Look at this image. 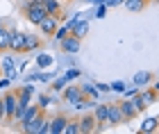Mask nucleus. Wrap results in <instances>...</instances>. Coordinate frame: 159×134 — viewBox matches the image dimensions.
Returning a JSON list of instances; mask_svg holds the SVG:
<instances>
[{"label":"nucleus","instance_id":"39448f33","mask_svg":"<svg viewBox=\"0 0 159 134\" xmlns=\"http://www.w3.org/2000/svg\"><path fill=\"white\" fill-rule=\"evenodd\" d=\"M37 27L41 30V34H50V37H52L55 30L59 27V18H57V16H50V14H46V16L39 20V25H37Z\"/></svg>","mask_w":159,"mask_h":134},{"label":"nucleus","instance_id":"f704fd0d","mask_svg":"<svg viewBox=\"0 0 159 134\" xmlns=\"http://www.w3.org/2000/svg\"><path fill=\"white\" fill-rule=\"evenodd\" d=\"M9 84H11V80H9V77H0V89L9 87Z\"/></svg>","mask_w":159,"mask_h":134},{"label":"nucleus","instance_id":"e433bc0d","mask_svg":"<svg viewBox=\"0 0 159 134\" xmlns=\"http://www.w3.org/2000/svg\"><path fill=\"white\" fill-rule=\"evenodd\" d=\"M89 2H91V5H105L107 0H89Z\"/></svg>","mask_w":159,"mask_h":134},{"label":"nucleus","instance_id":"20e7f679","mask_svg":"<svg viewBox=\"0 0 159 134\" xmlns=\"http://www.w3.org/2000/svg\"><path fill=\"white\" fill-rule=\"evenodd\" d=\"M59 46H61V52H66V55H75V52H80L82 39H77L75 34H68V37H64V39L59 41Z\"/></svg>","mask_w":159,"mask_h":134},{"label":"nucleus","instance_id":"2eb2a0df","mask_svg":"<svg viewBox=\"0 0 159 134\" xmlns=\"http://www.w3.org/2000/svg\"><path fill=\"white\" fill-rule=\"evenodd\" d=\"M61 91H64V102H75L77 98H82V91H80V87H75V84H66Z\"/></svg>","mask_w":159,"mask_h":134},{"label":"nucleus","instance_id":"ea45409f","mask_svg":"<svg viewBox=\"0 0 159 134\" xmlns=\"http://www.w3.org/2000/svg\"><path fill=\"white\" fill-rule=\"evenodd\" d=\"M30 2H37V5H43V0H30Z\"/></svg>","mask_w":159,"mask_h":134},{"label":"nucleus","instance_id":"72a5a7b5","mask_svg":"<svg viewBox=\"0 0 159 134\" xmlns=\"http://www.w3.org/2000/svg\"><path fill=\"white\" fill-rule=\"evenodd\" d=\"M123 2H125V0H107L105 5H107V7H120Z\"/></svg>","mask_w":159,"mask_h":134},{"label":"nucleus","instance_id":"423d86ee","mask_svg":"<svg viewBox=\"0 0 159 134\" xmlns=\"http://www.w3.org/2000/svg\"><path fill=\"white\" fill-rule=\"evenodd\" d=\"M14 91H16L18 105H30V100L34 98V93H37V89L32 87V82H25L20 89H14Z\"/></svg>","mask_w":159,"mask_h":134},{"label":"nucleus","instance_id":"a878e982","mask_svg":"<svg viewBox=\"0 0 159 134\" xmlns=\"http://www.w3.org/2000/svg\"><path fill=\"white\" fill-rule=\"evenodd\" d=\"M80 75H82V73H80L77 68H68V70H66V73H64L61 77H64V80H66V82H73V80H77Z\"/></svg>","mask_w":159,"mask_h":134},{"label":"nucleus","instance_id":"37998d69","mask_svg":"<svg viewBox=\"0 0 159 134\" xmlns=\"http://www.w3.org/2000/svg\"><path fill=\"white\" fill-rule=\"evenodd\" d=\"M157 2H159V0H157Z\"/></svg>","mask_w":159,"mask_h":134},{"label":"nucleus","instance_id":"a211bd4d","mask_svg":"<svg viewBox=\"0 0 159 134\" xmlns=\"http://www.w3.org/2000/svg\"><path fill=\"white\" fill-rule=\"evenodd\" d=\"M70 34H75L77 39H84L86 34H89V18H80L77 23L73 25V30H70Z\"/></svg>","mask_w":159,"mask_h":134},{"label":"nucleus","instance_id":"b1692460","mask_svg":"<svg viewBox=\"0 0 159 134\" xmlns=\"http://www.w3.org/2000/svg\"><path fill=\"white\" fill-rule=\"evenodd\" d=\"M70 30H73V25H70V23H66V25H59V27L55 30V34H52V37H55V41H61L64 37H68V34H70Z\"/></svg>","mask_w":159,"mask_h":134},{"label":"nucleus","instance_id":"6ab92c4d","mask_svg":"<svg viewBox=\"0 0 159 134\" xmlns=\"http://www.w3.org/2000/svg\"><path fill=\"white\" fill-rule=\"evenodd\" d=\"M148 2H150V0H125L123 5L127 7V11H132V14H139V11H143V9L148 7Z\"/></svg>","mask_w":159,"mask_h":134},{"label":"nucleus","instance_id":"412c9836","mask_svg":"<svg viewBox=\"0 0 159 134\" xmlns=\"http://www.w3.org/2000/svg\"><path fill=\"white\" fill-rule=\"evenodd\" d=\"M9 41H11V27H2L0 30V52H7L9 50Z\"/></svg>","mask_w":159,"mask_h":134},{"label":"nucleus","instance_id":"dca6fc26","mask_svg":"<svg viewBox=\"0 0 159 134\" xmlns=\"http://www.w3.org/2000/svg\"><path fill=\"white\" fill-rule=\"evenodd\" d=\"M159 130V116H152V118H146L141 125H139V132L141 134H152Z\"/></svg>","mask_w":159,"mask_h":134},{"label":"nucleus","instance_id":"4be33fe9","mask_svg":"<svg viewBox=\"0 0 159 134\" xmlns=\"http://www.w3.org/2000/svg\"><path fill=\"white\" fill-rule=\"evenodd\" d=\"M34 64H37V68H50L55 64V59H52V55H48V52H39L37 59H34Z\"/></svg>","mask_w":159,"mask_h":134},{"label":"nucleus","instance_id":"9d476101","mask_svg":"<svg viewBox=\"0 0 159 134\" xmlns=\"http://www.w3.org/2000/svg\"><path fill=\"white\" fill-rule=\"evenodd\" d=\"M66 123H68L66 114H55L52 118H50V134H64Z\"/></svg>","mask_w":159,"mask_h":134},{"label":"nucleus","instance_id":"f257e3e1","mask_svg":"<svg viewBox=\"0 0 159 134\" xmlns=\"http://www.w3.org/2000/svg\"><path fill=\"white\" fill-rule=\"evenodd\" d=\"M20 14H23V18L27 20V23L32 25H39V20L46 16V7L43 5H37V2H30V0H25L23 5H20Z\"/></svg>","mask_w":159,"mask_h":134},{"label":"nucleus","instance_id":"0eeeda50","mask_svg":"<svg viewBox=\"0 0 159 134\" xmlns=\"http://www.w3.org/2000/svg\"><path fill=\"white\" fill-rule=\"evenodd\" d=\"M48 121V116H46V109L41 111V114L37 116V118H32L27 125H20V130H23L25 134H39V130H41V125Z\"/></svg>","mask_w":159,"mask_h":134},{"label":"nucleus","instance_id":"aec40b11","mask_svg":"<svg viewBox=\"0 0 159 134\" xmlns=\"http://www.w3.org/2000/svg\"><path fill=\"white\" fill-rule=\"evenodd\" d=\"M107 109H109V105H93V116H96V121L98 123H102V125H107Z\"/></svg>","mask_w":159,"mask_h":134},{"label":"nucleus","instance_id":"473e14b6","mask_svg":"<svg viewBox=\"0 0 159 134\" xmlns=\"http://www.w3.org/2000/svg\"><path fill=\"white\" fill-rule=\"evenodd\" d=\"M96 87H98V91H100V93H107V91H111V89H109V84H102V82H98Z\"/></svg>","mask_w":159,"mask_h":134},{"label":"nucleus","instance_id":"f3484780","mask_svg":"<svg viewBox=\"0 0 159 134\" xmlns=\"http://www.w3.org/2000/svg\"><path fill=\"white\" fill-rule=\"evenodd\" d=\"M80 91H82V98H89V100H96L98 102V98H100V91L96 84H91V82H84L82 87H80Z\"/></svg>","mask_w":159,"mask_h":134},{"label":"nucleus","instance_id":"bb28decb","mask_svg":"<svg viewBox=\"0 0 159 134\" xmlns=\"http://www.w3.org/2000/svg\"><path fill=\"white\" fill-rule=\"evenodd\" d=\"M37 105H39L41 109H48V105H52V98L46 96V93H41V96L37 98Z\"/></svg>","mask_w":159,"mask_h":134},{"label":"nucleus","instance_id":"f8f14e48","mask_svg":"<svg viewBox=\"0 0 159 134\" xmlns=\"http://www.w3.org/2000/svg\"><path fill=\"white\" fill-rule=\"evenodd\" d=\"M23 46H25V32L11 30V41H9V50H11V52H23Z\"/></svg>","mask_w":159,"mask_h":134},{"label":"nucleus","instance_id":"58836bf2","mask_svg":"<svg viewBox=\"0 0 159 134\" xmlns=\"http://www.w3.org/2000/svg\"><path fill=\"white\" fill-rule=\"evenodd\" d=\"M2 27H5V20H2V16H0V30H2Z\"/></svg>","mask_w":159,"mask_h":134},{"label":"nucleus","instance_id":"ddd939ff","mask_svg":"<svg viewBox=\"0 0 159 134\" xmlns=\"http://www.w3.org/2000/svg\"><path fill=\"white\" fill-rule=\"evenodd\" d=\"M43 41L37 37V34H25V46H23V52H37L41 50Z\"/></svg>","mask_w":159,"mask_h":134},{"label":"nucleus","instance_id":"c85d7f7f","mask_svg":"<svg viewBox=\"0 0 159 134\" xmlns=\"http://www.w3.org/2000/svg\"><path fill=\"white\" fill-rule=\"evenodd\" d=\"M139 89H141V87H136V84H134V87H125L123 96H125V98H134L136 93H139Z\"/></svg>","mask_w":159,"mask_h":134},{"label":"nucleus","instance_id":"7c9ffc66","mask_svg":"<svg viewBox=\"0 0 159 134\" xmlns=\"http://www.w3.org/2000/svg\"><path fill=\"white\" fill-rule=\"evenodd\" d=\"M107 9H109L107 5H96V18H105L107 16Z\"/></svg>","mask_w":159,"mask_h":134},{"label":"nucleus","instance_id":"7ed1b4c3","mask_svg":"<svg viewBox=\"0 0 159 134\" xmlns=\"http://www.w3.org/2000/svg\"><path fill=\"white\" fill-rule=\"evenodd\" d=\"M118 107H120V114H123V123H132L134 118L139 116V111H136L134 102L129 100V98H123V100L118 102Z\"/></svg>","mask_w":159,"mask_h":134},{"label":"nucleus","instance_id":"cd10ccee","mask_svg":"<svg viewBox=\"0 0 159 134\" xmlns=\"http://www.w3.org/2000/svg\"><path fill=\"white\" fill-rule=\"evenodd\" d=\"M66 80H64V77H57V80H52V84H50V89H55V91H61L64 87H66Z\"/></svg>","mask_w":159,"mask_h":134},{"label":"nucleus","instance_id":"2f4dec72","mask_svg":"<svg viewBox=\"0 0 159 134\" xmlns=\"http://www.w3.org/2000/svg\"><path fill=\"white\" fill-rule=\"evenodd\" d=\"M5 123V102H2V96H0V125Z\"/></svg>","mask_w":159,"mask_h":134},{"label":"nucleus","instance_id":"c756f323","mask_svg":"<svg viewBox=\"0 0 159 134\" xmlns=\"http://www.w3.org/2000/svg\"><path fill=\"white\" fill-rule=\"evenodd\" d=\"M125 87H127L125 82H111V84H109V89L116 91V93H123V91H125Z\"/></svg>","mask_w":159,"mask_h":134},{"label":"nucleus","instance_id":"79ce46f5","mask_svg":"<svg viewBox=\"0 0 159 134\" xmlns=\"http://www.w3.org/2000/svg\"><path fill=\"white\" fill-rule=\"evenodd\" d=\"M157 77H159V73H157Z\"/></svg>","mask_w":159,"mask_h":134},{"label":"nucleus","instance_id":"c9c22d12","mask_svg":"<svg viewBox=\"0 0 159 134\" xmlns=\"http://www.w3.org/2000/svg\"><path fill=\"white\" fill-rule=\"evenodd\" d=\"M39 80H41V82H50V80H52V75H48V73H39Z\"/></svg>","mask_w":159,"mask_h":134},{"label":"nucleus","instance_id":"5701e85b","mask_svg":"<svg viewBox=\"0 0 159 134\" xmlns=\"http://www.w3.org/2000/svg\"><path fill=\"white\" fill-rule=\"evenodd\" d=\"M41 111H43V109L39 107V105H30V107H27V111H25V116H23V121H20V125H27L32 118H37Z\"/></svg>","mask_w":159,"mask_h":134},{"label":"nucleus","instance_id":"a19ab883","mask_svg":"<svg viewBox=\"0 0 159 134\" xmlns=\"http://www.w3.org/2000/svg\"><path fill=\"white\" fill-rule=\"evenodd\" d=\"M157 100H159V93H157Z\"/></svg>","mask_w":159,"mask_h":134},{"label":"nucleus","instance_id":"c03bdc74","mask_svg":"<svg viewBox=\"0 0 159 134\" xmlns=\"http://www.w3.org/2000/svg\"><path fill=\"white\" fill-rule=\"evenodd\" d=\"M66 2H68V0H66Z\"/></svg>","mask_w":159,"mask_h":134},{"label":"nucleus","instance_id":"9b49d317","mask_svg":"<svg viewBox=\"0 0 159 134\" xmlns=\"http://www.w3.org/2000/svg\"><path fill=\"white\" fill-rule=\"evenodd\" d=\"M0 73H2L5 77H9V80H16L18 73H16V61H14L11 57H5L2 61H0Z\"/></svg>","mask_w":159,"mask_h":134},{"label":"nucleus","instance_id":"4c0bfd02","mask_svg":"<svg viewBox=\"0 0 159 134\" xmlns=\"http://www.w3.org/2000/svg\"><path fill=\"white\" fill-rule=\"evenodd\" d=\"M152 91H155V93H159V80H157V82L152 84Z\"/></svg>","mask_w":159,"mask_h":134},{"label":"nucleus","instance_id":"f03ea898","mask_svg":"<svg viewBox=\"0 0 159 134\" xmlns=\"http://www.w3.org/2000/svg\"><path fill=\"white\" fill-rule=\"evenodd\" d=\"M2 102H5V123H11L14 114H16V109H18L16 91H5L2 93Z\"/></svg>","mask_w":159,"mask_h":134},{"label":"nucleus","instance_id":"4468645a","mask_svg":"<svg viewBox=\"0 0 159 134\" xmlns=\"http://www.w3.org/2000/svg\"><path fill=\"white\" fill-rule=\"evenodd\" d=\"M152 82H155V73H150V70H139V73L134 75L136 87H150Z\"/></svg>","mask_w":159,"mask_h":134},{"label":"nucleus","instance_id":"1a4fd4ad","mask_svg":"<svg viewBox=\"0 0 159 134\" xmlns=\"http://www.w3.org/2000/svg\"><path fill=\"white\" fill-rule=\"evenodd\" d=\"M123 123V114H120V107L118 102H111L109 109H107V127H116V125Z\"/></svg>","mask_w":159,"mask_h":134},{"label":"nucleus","instance_id":"393cba45","mask_svg":"<svg viewBox=\"0 0 159 134\" xmlns=\"http://www.w3.org/2000/svg\"><path fill=\"white\" fill-rule=\"evenodd\" d=\"M64 134H80V118H68Z\"/></svg>","mask_w":159,"mask_h":134},{"label":"nucleus","instance_id":"6e6552de","mask_svg":"<svg viewBox=\"0 0 159 134\" xmlns=\"http://www.w3.org/2000/svg\"><path fill=\"white\" fill-rule=\"evenodd\" d=\"M96 116L93 111H84V116H80V134H91L96 130Z\"/></svg>","mask_w":159,"mask_h":134}]
</instances>
